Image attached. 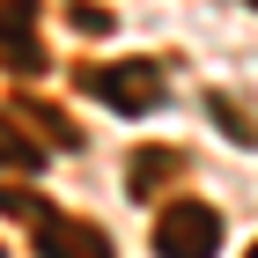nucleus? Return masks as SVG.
Returning a JSON list of instances; mask_svg holds the SVG:
<instances>
[{
    "label": "nucleus",
    "mask_w": 258,
    "mask_h": 258,
    "mask_svg": "<svg viewBox=\"0 0 258 258\" xmlns=\"http://www.w3.org/2000/svg\"><path fill=\"white\" fill-rule=\"evenodd\" d=\"M251 8H258V0H251Z\"/></svg>",
    "instance_id": "10"
},
{
    "label": "nucleus",
    "mask_w": 258,
    "mask_h": 258,
    "mask_svg": "<svg viewBox=\"0 0 258 258\" xmlns=\"http://www.w3.org/2000/svg\"><path fill=\"white\" fill-rule=\"evenodd\" d=\"M251 258H258V243H251Z\"/></svg>",
    "instance_id": "9"
},
{
    "label": "nucleus",
    "mask_w": 258,
    "mask_h": 258,
    "mask_svg": "<svg viewBox=\"0 0 258 258\" xmlns=\"http://www.w3.org/2000/svg\"><path fill=\"white\" fill-rule=\"evenodd\" d=\"M170 177H184V148H140L133 170H125V192H133V199H155Z\"/></svg>",
    "instance_id": "4"
},
{
    "label": "nucleus",
    "mask_w": 258,
    "mask_h": 258,
    "mask_svg": "<svg viewBox=\"0 0 258 258\" xmlns=\"http://www.w3.org/2000/svg\"><path fill=\"white\" fill-rule=\"evenodd\" d=\"M22 118L37 125L44 140H59V148H81V125L67 118V111H52V103H22Z\"/></svg>",
    "instance_id": "7"
},
{
    "label": "nucleus",
    "mask_w": 258,
    "mask_h": 258,
    "mask_svg": "<svg viewBox=\"0 0 258 258\" xmlns=\"http://www.w3.org/2000/svg\"><path fill=\"white\" fill-rule=\"evenodd\" d=\"M44 155H52V148H37V140L22 133L15 118H0V170H15V177H37V170H44Z\"/></svg>",
    "instance_id": "5"
},
{
    "label": "nucleus",
    "mask_w": 258,
    "mask_h": 258,
    "mask_svg": "<svg viewBox=\"0 0 258 258\" xmlns=\"http://www.w3.org/2000/svg\"><path fill=\"white\" fill-rule=\"evenodd\" d=\"M0 258H8V251H0Z\"/></svg>",
    "instance_id": "11"
},
{
    "label": "nucleus",
    "mask_w": 258,
    "mask_h": 258,
    "mask_svg": "<svg viewBox=\"0 0 258 258\" xmlns=\"http://www.w3.org/2000/svg\"><path fill=\"white\" fill-rule=\"evenodd\" d=\"M0 207L22 214V221H44V199H37V192H8V184H0Z\"/></svg>",
    "instance_id": "8"
},
{
    "label": "nucleus",
    "mask_w": 258,
    "mask_h": 258,
    "mask_svg": "<svg viewBox=\"0 0 258 258\" xmlns=\"http://www.w3.org/2000/svg\"><path fill=\"white\" fill-rule=\"evenodd\" d=\"M37 258H111V236L89 229V221L44 214V221H37Z\"/></svg>",
    "instance_id": "3"
},
{
    "label": "nucleus",
    "mask_w": 258,
    "mask_h": 258,
    "mask_svg": "<svg viewBox=\"0 0 258 258\" xmlns=\"http://www.w3.org/2000/svg\"><path fill=\"white\" fill-rule=\"evenodd\" d=\"M0 59L15 67V74H37V67H44V52H37V37H30L22 22H0Z\"/></svg>",
    "instance_id": "6"
},
{
    "label": "nucleus",
    "mask_w": 258,
    "mask_h": 258,
    "mask_svg": "<svg viewBox=\"0 0 258 258\" xmlns=\"http://www.w3.org/2000/svg\"><path fill=\"white\" fill-rule=\"evenodd\" d=\"M89 89H96L111 111H125V118H148V111H162L170 103V89H162V67L155 59H118V67H89Z\"/></svg>",
    "instance_id": "1"
},
{
    "label": "nucleus",
    "mask_w": 258,
    "mask_h": 258,
    "mask_svg": "<svg viewBox=\"0 0 258 258\" xmlns=\"http://www.w3.org/2000/svg\"><path fill=\"white\" fill-rule=\"evenodd\" d=\"M214 251H221V214H214V207H199V199L162 207V221H155V258H214Z\"/></svg>",
    "instance_id": "2"
}]
</instances>
